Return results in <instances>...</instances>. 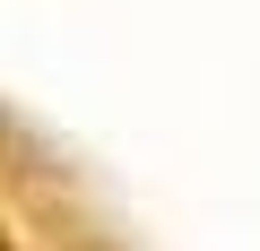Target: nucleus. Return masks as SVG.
Segmentation results:
<instances>
[{
  "label": "nucleus",
  "instance_id": "obj_1",
  "mask_svg": "<svg viewBox=\"0 0 260 251\" xmlns=\"http://www.w3.org/2000/svg\"><path fill=\"white\" fill-rule=\"evenodd\" d=\"M0 251H9V234H0Z\"/></svg>",
  "mask_w": 260,
  "mask_h": 251
}]
</instances>
